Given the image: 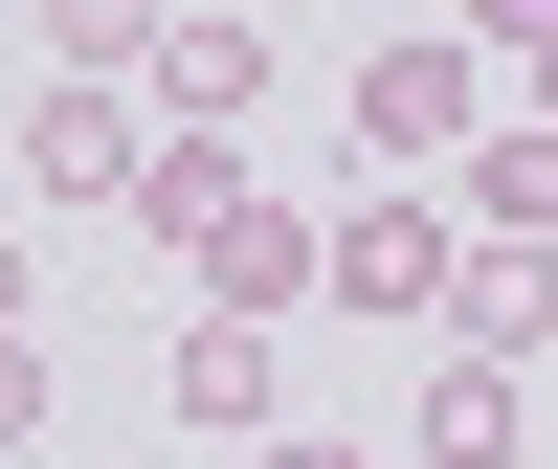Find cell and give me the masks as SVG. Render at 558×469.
<instances>
[{"label": "cell", "mask_w": 558, "mask_h": 469, "mask_svg": "<svg viewBox=\"0 0 558 469\" xmlns=\"http://www.w3.org/2000/svg\"><path fill=\"white\" fill-rule=\"evenodd\" d=\"M447 268H470V246H447V202H402V179H380V202L313 246V291H336V313H447Z\"/></svg>", "instance_id": "cell-1"}, {"label": "cell", "mask_w": 558, "mask_h": 469, "mask_svg": "<svg viewBox=\"0 0 558 469\" xmlns=\"http://www.w3.org/2000/svg\"><path fill=\"white\" fill-rule=\"evenodd\" d=\"M157 402H179V425H223V447H268V402H291V358H268V313H179Z\"/></svg>", "instance_id": "cell-2"}, {"label": "cell", "mask_w": 558, "mask_h": 469, "mask_svg": "<svg viewBox=\"0 0 558 469\" xmlns=\"http://www.w3.org/2000/svg\"><path fill=\"white\" fill-rule=\"evenodd\" d=\"M134 157H157V134H134L112 68H68V89L23 112V179H45V202H134Z\"/></svg>", "instance_id": "cell-3"}, {"label": "cell", "mask_w": 558, "mask_h": 469, "mask_svg": "<svg viewBox=\"0 0 558 469\" xmlns=\"http://www.w3.org/2000/svg\"><path fill=\"white\" fill-rule=\"evenodd\" d=\"M357 157H470V23L357 68Z\"/></svg>", "instance_id": "cell-4"}, {"label": "cell", "mask_w": 558, "mask_h": 469, "mask_svg": "<svg viewBox=\"0 0 558 469\" xmlns=\"http://www.w3.org/2000/svg\"><path fill=\"white\" fill-rule=\"evenodd\" d=\"M157 112H179V134H246V112H268V23H246V0H179V45H157Z\"/></svg>", "instance_id": "cell-5"}, {"label": "cell", "mask_w": 558, "mask_h": 469, "mask_svg": "<svg viewBox=\"0 0 558 469\" xmlns=\"http://www.w3.org/2000/svg\"><path fill=\"white\" fill-rule=\"evenodd\" d=\"M313 246H336V224H291V202L246 179V202H223V224H202L179 268H202V313H291V291H313Z\"/></svg>", "instance_id": "cell-6"}, {"label": "cell", "mask_w": 558, "mask_h": 469, "mask_svg": "<svg viewBox=\"0 0 558 469\" xmlns=\"http://www.w3.org/2000/svg\"><path fill=\"white\" fill-rule=\"evenodd\" d=\"M447 202H470V246H558V112L470 134V157H447Z\"/></svg>", "instance_id": "cell-7"}, {"label": "cell", "mask_w": 558, "mask_h": 469, "mask_svg": "<svg viewBox=\"0 0 558 469\" xmlns=\"http://www.w3.org/2000/svg\"><path fill=\"white\" fill-rule=\"evenodd\" d=\"M447 336H470V358H536L558 336V246H470V268H447Z\"/></svg>", "instance_id": "cell-8"}, {"label": "cell", "mask_w": 558, "mask_h": 469, "mask_svg": "<svg viewBox=\"0 0 558 469\" xmlns=\"http://www.w3.org/2000/svg\"><path fill=\"white\" fill-rule=\"evenodd\" d=\"M402 447H425V469H514V358H447Z\"/></svg>", "instance_id": "cell-9"}, {"label": "cell", "mask_w": 558, "mask_h": 469, "mask_svg": "<svg viewBox=\"0 0 558 469\" xmlns=\"http://www.w3.org/2000/svg\"><path fill=\"white\" fill-rule=\"evenodd\" d=\"M223 202H246V157H223V134H157V157H134V224H157V246H202Z\"/></svg>", "instance_id": "cell-10"}, {"label": "cell", "mask_w": 558, "mask_h": 469, "mask_svg": "<svg viewBox=\"0 0 558 469\" xmlns=\"http://www.w3.org/2000/svg\"><path fill=\"white\" fill-rule=\"evenodd\" d=\"M45 45H68V68H157L179 0H45Z\"/></svg>", "instance_id": "cell-11"}, {"label": "cell", "mask_w": 558, "mask_h": 469, "mask_svg": "<svg viewBox=\"0 0 558 469\" xmlns=\"http://www.w3.org/2000/svg\"><path fill=\"white\" fill-rule=\"evenodd\" d=\"M0 447H45V358L23 336H0Z\"/></svg>", "instance_id": "cell-12"}, {"label": "cell", "mask_w": 558, "mask_h": 469, "mask_svg": "<svg viewBox=\"0 0 558 469\" xmlns=\"http://www.w3.org/2000/svg\"><path fill=\"white\" fill-rule=\"evenodd\" d=\"M246 469H380V447H313V425H268V447H246Z\"/></svg>", "instance_id": "cell-13"}, {"label": "cell", "mask_w": 558, "mask_h": 469, "mask_svg": "<svg viewBox=\"0 0 558 469\" xmlns=\"http://www.w3.org/2000/svg\"><path fill=\"white\" fill-rule=\"evenodd\" d=\"M536 23H558V0H470V45H536Z\"/></svg>", "instance_id": "cell-14"}, {"label": "cell", "mask_w": 558, "mask_h": 469, "mask_svg": "<svg viewBox=\"0 0 558 469\" xmlns=\"http://www.w3.org/2000/svg\"><path fill=\"white\" fill-rule=\"evenodd\" d=\"M514 68H536V112H558V23H536V45H514Z\"/></svg>", "instance_id": "cell-15"}, {"label": "cell", "mask_w": 558, "mask_h": 469, "mask_svg": "<svg viewBox=\"0 0 558 469\" xmlns=\"http://www.w3.org/2000/svg\"><path fill=\"white\" fill-rule=\"evenodd\" d=\"M0 336H23V246H0Z\"/></svg>", "instance_id": "cell-16"}]
</instances>
